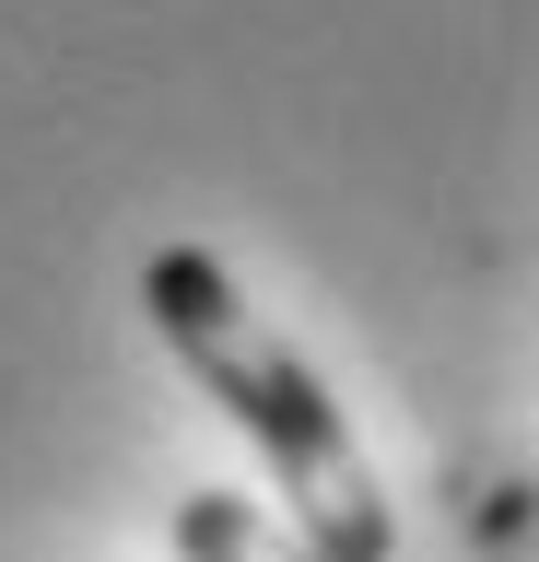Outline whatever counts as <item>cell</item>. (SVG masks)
I'll return each mask as SVG.
<instances>
[{
    "label": "cell",
    "instance_id": "7a4b0ae2",
    "mask_svg": "<svg viewBox=\"0 0 539 562\" xmlns=\"http://www.w3.org/2000/svg\"><path fill=\"white\" fill-rule=\"evenodd\" d=\"M165 527H177L188 562H328L293 516H270V504H247V492H188Z\"/></svg>",
    "mask_w": 539,
    "mask_h": 562
},
{
    "label": "cell",
    "instance_id": "6da1fadb",
    "mask_svg": "<svg viewBox=\"0 0 539 562\" xmlns=\"http://www.w3.org/2000/svg\"><path fill=\"white\" fill-rule=\"evenodd\" d=\"M142 305H153V328H165V351H177L188 375L247 422V446L282 469L293 527H305L328 562H388L398 551V516H388V492H375V469H363L352 422L328 411V386L305 375V351L270 340V328L247 316V293H235L200 246H165V258H153Z\"/></svg>",
    "mask_w": 539,
    "mask_h": 562
}]
</instances>
